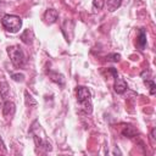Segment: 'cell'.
<instances>
[{
    "instance_id": "1",
    "label": "cell",
    "mask_w": 156,
    "mask_h": 156,
    "mask_svg": "<svg viewBox=\"0 0 156 156\" xmlns=\"http://www.w3.org/2000/svg\"><path fill=\"white\" fill-rule=\"evenodd\" d=\"M7 54L10 56V60L11 62L13 63L15 67L20 68V67H23L24 63H26V55L22 50L21 46L18 45H12V46H9L7 48Z\"/></svg>"
},
{
    "instance_id": "12",
    "label": "cell",
    "mask_w": 156,
    "mask_h": 156,
    "mask_svg": "<svg viewBox=\"0 0 156 156\" xmlns=\"http://www.w3.org/2000/svg\"><path fill=\"white\" fill-rule=\"evenodd\" d=\"M9 91H10L9 84H7L6 82H1V83H0V96H1L2 99H6L7 95H9Z\"/></svg>"
},
{
    "instance_id": "14",
    "label": "cell",
    "mask_w": 156,
    "mask_h": 156,
    "mask_svg": "<svg viewBox=\"0 0 156 156\" xmlns=\"http://www.w3.org/2000/svg\"><path fill=\"white\" fill-rule=\"evenodd\" d=\"M144 83H145V85H147L149 87V90H150V94L151 95H154L155 93H156V84H155V82L152 80V79H145L144 80Z\"/></svg>"
},
{
    "instance_id": "7",
    "label": "cell",
    "mask_w": 156,
    "mask_h": 156,
    "mask_svg": "<svg viewBox=\"0 0 156 156\" xmlns=\"http://www.w3.org/2000/svg\"><path fill=\"white\" fill-rule=\"evenodd\" d=\"M116 80H115V85H113V88H115V91L117 93V94H123L126 90H127V83H126V80L123 79V78H115Z\"/></svg>"
},
{
    "instance_id": "8",
    "label": "cell",
    "mask_w": 156,
    "mask_h": 156,
    "mask_svg": "<svg viewBox=\"0 0 156 156\" xmlns=\"http://www.w3.org/2000/svg\"><path fill=\"white\" fill-rule=\"evenodd\" d=\"M46 73H48L49 78H50L52 82H55V83L60 84L61 87L65 84V78H63V76H62L61 73H58V72H55V71H48Z\"/></svg>"
},
{
    "instance_id": "10",
    "label": "cell",
    "mask_w": 156,
    "mask_h": 156,
    "mask_svg": "<svg viewBox=\"0 0 156 156\" xmlns=\"http://www.w3.org/2000/svg\"><path fill=\"white\" fill-rule=\"evenodd\" d=\"M33 39H34V34H33V32H32L30 29H26V30L21 34V40H22L24 44H27V45L32 44V43H33Z\"/></svg>"
},
{
    "instance_id": "11",
    "label": "cell",
    "mask_w": 156,
    "mask_h": 156,
    "mask_svg": "<svg viewBox=\"0 0 156 156\" xmlns=\"http://www.w3.org/2000/svg\"><path fill=\"white\" fill-rule=\"evenodd\" d=\"M122 4V0H107L106 1V6H107V10L110 12H113L116 11Z\"/></svg>"
},
{
    "instance_id": "13",
    "label": "cell",
    "mask_w": 156,
    "mask_h": 156,
    "mask_svg": "<svg viewBox=\"0 0 156 156\" xmlns=\"http://www.w3.org/2000/svg\"><path fill=\"white\" fill-rule=\"evenodd\" d=\"M24 100H26V104L30 107V106H35L37 105V101H35V99L28 93V91H24Z\"/></svg>"
},
{
    "instance_id": "9",
    "label": "cell",
    "mask_w": 156,
    "mask_h": 156,
    "mask_svg": "<svg viewBox=\"0 0 156 156\" xmlns=\"http://www.w3.org/2000/svg\"><path fill=\"white\" fill-rule=\"evenodd\" d=\"M122 134H123L124 136H127V138H134V136H136V135L139 134V132H138V129H136L135 127H133V126H126V127L122 129Z\"/></svg>"
},
{
    "instance_id": "2",
    "label": "cell",
    "mask_w": 156,
    "mask_h": 156,
    "mask_svg": "<svg viewBox=\"0 0 156 156\" xmlns=\"http://www.w3.org/2000/svg\"><path fill=\"white\" fill-rule=\"evenodd\" d=\"M1 24L7 32L16 33L22 27V20L16 15H5L1 18Z\"/></svg>"
},
{
    "instance_id": "17",
    "label": "cell",
    "mask_w": 156,
    "mask_h": 156,
    "mask_svg": "<svg viewBox=\"0 0 156 156\" xmlns=\"http://www.w3.org/2000/svg\"><path fill=\"white\" fill-rule=\"evenodd\" d=\"M106 58H107V60H111V61H113V62H117V61L121 60V55H119V54H111V55H108Z\"/></svg>"
},
{
    "instance_id": "3",
    "label": "cell",
    "mask_w": 156,
    "mask_h": 156,
    "mask_svg": "<svg viewBox=\"0 0 156 156\" xmlns=\"http://www.w3.org/2000/svg\"><path fill=\"white\" fill-rule=\"evenodd\" d=\"M76 94H77V100L79 104L91 101V93L87 87H77Z\"/></svg>"
},
{
    "instance_id": "16",
    "label": "cell",
    "mask_w": 156,
    "mask_h": 156,
    "mask_svg": "<svg viewBox=\"0 0 156 156\" xmlns=\"http://www.w3.org/2000/svg\"><path fill=\"white\" fill-rule=\"evenodd\" d=\"M105 5V0H93V6L98 10H101Z\"/></svg>"
},
{
    "instance_id": "18",
    "label": "cell",
    "mask_w": 156,
    "mask_h": 156,
    "mask_svg": "<svg viewBox=\"0 0 156 156\" xmlns=\"http://www.w3.org/2000/svg\"><path fill=\"white\" fill-rule=\"evenodd\" d=\"M0 151L6 152V147H5V144H4V141H2V139H1V138H0Z\"/></svg>"
},
{
    "instance_id": "4",
    "label": "cell",
    "mask_w": 156,
    "mask_h": 156,
    "mask_svg": "<svg viewBox=\"0 0 156 156\" xmlns=\"http://www.w3.org/2000/svg\"><path fill=\"white\" fill-rule=\"evenodd\" d=\"M16 112V106L12 101H5L4 106H2V116L5 118H11Z\"/></svg>"
},
{
    "instance_id": "15",
    "label": "cell",
    "mask_w": 156,
    "mask_h": 156,
    "mask_svg": "<svg viewBox=\"0 0 156 156\" xmlns=\"http://www.w3.org/2000/svg\"><path fill=\"white\" fill-rule=\"evenodd\" d=\"M11 78L15 82H23L24 80V74L23 73H12L11 74Z\"/></svg>"
},
{
    "instance_id": "6",
    "label": "cell",
    "mask_w": 156,
    "mask_h": 156,
    "mask_svg": "<svg viewBox=\"0 0 156 156\" xmlns=\"http://www.w3.org/2000/svg\"><path fill=\"white\" fill-rule=\"evenodd\" d=\"M136 46L140 50H144L146 46V32L144 28H140L138 32V37H136V41H135Z\"/></svg>"
},
{
    "instance_id": "5",
    "label": "cell",
    "mask_w": 156,
    "mask_h": 156,
    "mask_svg": "<svg viewBox=\"0 0 156 156\" xmlns=\"http://www.w3.org/2000/svg\"><path fill=\"white\" fill-rule=\"evenodd\" d=\"M57 18H58V12L55 9H49L44 13V22L48 23V24L55 23L57 21Z\"/></svg>"
}]
</instances>
